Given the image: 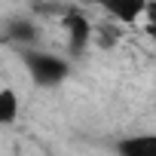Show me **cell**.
Wrapping results in <instances>:
<instances>
[{
  "label": "cell",
  "instance_id": "8992f818",
  "mask_svg": "<svg viewBox=\"0 0 156 156\" xmlns=\"http://www.w3.org/2000/svg\"><path fill=\"white\" fill-rule=\"evenodd\" d=\"M19 119V95L12 89H0V126Z\"/></svg>",
  "mask_w": 156,
  "mask_h": 156
},
{
  "label": "cell",
  "instance_id": "3957f363",
  "mask_svg": "<svg viewBox=\"0 0 156 156\" xmlns=\"http://www.w3.org/2000/svg\"><path fill=\"white\" fill-rule=\"evenodd\" d=\"M3 40H9L12 46H19V52L31 49L37 43V25L28 22V19H9L6 28H3Z\"/></svg>",
  "mask_w": 156,
  "mask_h": 156
},
{
  "label": "cell",
  "instance_id": "6da1fadb",
  "mask_svg": "<svg viewBox=\"0 0 156 156\" xmlns=\"http://www.w3.org/2000/svg\"><path fill=\"white\" fill-rule=\"evenodd\" d=\"M22 61H25V70L31 76V83L34 86H43V89H52L58 83L67 80V73H70V64L52 52H43V49H22L19 52Z\"/></svg>",
  "mask_w": 156,
  "mask_h": 156
},
{
  "label": "cell",
  "instance_id": "7a4b0ae2",
  "mask_svg": "<svg viewBox=\"0 0 156 156\" xmlns=\"http://www.w3.org/2000/svg\"><path fill=\"white\" fill-rule=\"evenodd\" d=\"M61 28L67 34V46H70V55H83L89 40L95 37V28L89 25V19L83 12H76V9H67L64 19H61Z\"/></svg>",
  "mask_w": 156,
  "mask_h": 156
},
{
  "label": "cell",
  "instance_id": "277c9868",
  "mask_svg": "<svg viewBox=\"0 0 156 156\" xmlns=\"http://www.w3.org/2000/svg\"><path fill=\"white\" fill-rule=\"evenodd\" d=\"M116 156H156V132L116 141Z\"/></svg>",
  "mask_w": 156,
  "mask_h": 156
},
{
  "label": "cell",
  "instance_id": "5b68a950",
  "mask_svg": "<svg viewBox=\"0 0 156 156\" xmlns=\"http://www.w3.org/2000/svg\"><path fill=\"white\" fill-rule=\"evenodd\" d=\"M104 9L122 25H138V19L144 12V0H116V3H107Z\"/></svg>",
  "mask_w": 156,
  "mask_h": 156
},
{
  "label": "cell",
  "instance_id": "52a82bcc",
  "mask_svg": "<svg viewBox=\"0 0 156 156\" xmlns=\"http://www.w3.org/2000/svg\"><path fill=\"white\" fill-rule=\"evenodd\" d=\"M141 28L150 34V37H156V3H144V12H141Z\"/></svg>",
  "mask_w": 156,
  "mask_h": 156
}]
</instances>
